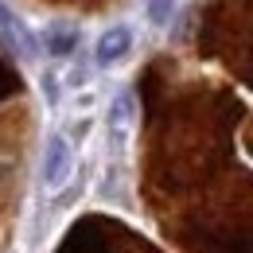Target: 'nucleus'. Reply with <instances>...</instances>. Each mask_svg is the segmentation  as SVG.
Segmentation results:
<instances>
[{
  "label": "nucleus",
  "instance_id": "obj_6",
  "mask_svg": "<svg viewBox=\"0 0 253 253\" xmlns=\"http://www.w3.org/2000/svg\"><path fill=\"white\" fill-rule=\"evenodd\" d=\"M39 90H43V97H47L51 109H59V101H63V78H59L55 70H43V74H39Z\"/></svg>",
  "mask_w": 253,
  "mask_h": 253
},
{
  "label": "nucleus",
  "instance_id": "obj_1",
  "mask_svg": "<svg viewBox=\"0 0 253 253\" xmlns=\"http://www.w3.org/2000/svg\"><path fill=\"white\" fill-rule=\"evenodd\" d=\"M74 175V152H70V140L63 132H51L47 136V148H43V164H39V183L43 191H63Z\"/></svg>",
  "mask_w": 253,
  "mask_h": 253
},
{
  "label": "nucleus",
  "instance_id": "obj_7",
  "mask_svg": "<svg viewBox=\"0 0 253 253\" xmlns=\"http://www.w3.org/2000/svg\"><path fill=\"white\" fill-rule=\"evenodd\" d=\"M66 86H74V90H78V86H86V66H74V70L66 74Z\"/></svg>",
  "mask_w": 253,
  "mask_h": 253
},
{
  "label": "nucleus",
  "instance_id": "obj_5",
  "mask_svg": "<svg viewBox=\"0 0 253 253\" xmlns=\"http://www.w3.org/2000/svg\"><path fill=\"white\" fill-rule=\"evenodd\" d=\"M175 12H179V4H175V0H148V12H144V16H148V24H152V28H168Z\"/></svg>",
  "mask_w": 253,
  "mask_h": 253
},
{
  "label": "nucleus",
  "instance_id": "obj_3",
  "mask_svg": "<svg viewBox=\"0 0 253 253\" xmlns=\"http://www.w3.org/2000/svg\"><path fill=\"white\" fill-rule=\"evenodd\" d=\"M39 47L47 55H55V59H70L78 51V28H47L43 39H39Z\"/></svg>",
  "mask_w": 253,
  "mask_h": 253
},
{
  "label": "nucleus",
  "instance_id": "obj_4",
  "mask_svg": "<svg viewBox=\"0 0 253 253\" xmlns=\"http://www.w3.org/2000/svg\"><path fill=\"white\" fill-rule=\"evenodd\" d=\"M128 125H132V97L121 94L109 105V128H113V132H125Z\"/></svg>",
  "mask_w": 253,
  "mask_h": 253
},
{
  "label": "nucleus",
  "instance_id": "obj_2",
  "mask_svg": "<svg viewBox=\"0 0 253 253\" xmlns=\"http://www.w3.org/2000/svg\"><path fill=\"white\" fill-rule=\"evenodd\" d=\"M128 51H132V32H128L125 24H113V28H105V32L97 35V43H94V63H97V66H117Z\"/></svg>",
  "mask_w": 253,
  "mask_h": 253
}]
</instances>
